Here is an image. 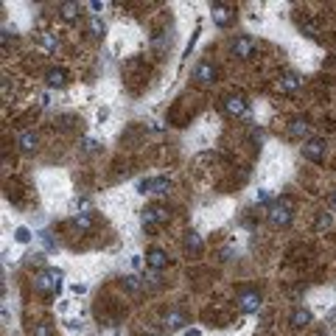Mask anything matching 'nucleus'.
I'll list each match as a JSON object with an SVG mask.
<instances>
[{
	"label": "nucleus",
	"instance_id": "obj_1",
	"mask_svg": "<svg viewBox=\"0 0 336 336\" xmlns=\"http://www.w3.org/2000/svg\"><path fill=\"white\" fill-rule=\"evenodd\" d=\"M62 286V269H42L34 278V289L39 294H56Z\"/></svg>",
	"mask_w": 336,
	"mask_h": 336
},
{
	"label": "nucleus",
	"instance_id": "obj_2",
	"mask_svg": "<svg viewBox=\"0 0 336 336\" xmlns=\"http://www.w3.org/2000/svg\"><path fill=\"white\" fill-rule=\"evenodd\" d=\"M266 219H269V224H272V227H286L291 221V202L289 199L272 202L269 210H266Z\"/></svg>",
	"mask_w": 336,
	"mask_h": 336
},
{
	"label": "nucleus",
	"instance_id": "obj_3",
	"mask_svg": "<svg viewBox=\"0 0 336 336\" xmlns=\"http://www.w3.org/2000/svg\"><path fill=\"white\" fill-rule=\"evenodd\" d=\"M168 216H171V213H168L165 205H149L140 213V224L146 227V230H152V227H157V224H165Z\"/></svg>",
	"mask_w": 336,
	"mask_h": 336
},
{
	"label": "nucleus",
	"instance_id": "obj_4",
	"mask_svg": "<svg viewBox=\"0 0 336 336\" xmlns=\"http://www.w3.org/2000/svg\"><path fill=\"white\" fill-rule=\"evenodd\" d=\"M303 157L311 160V163H322L325 160V140L322 137H308L303 143Z\"/></svg>",
	"mask_w": 336,
	"mask_h": 336
},
{
	"label": "nucleus",
	"instance_id": "obj_5",
	"mask_svg": "<svg viewBox=\"0 0 336 336\" xmlns=\"http://www.w3.org/2000/svg\"><path fill=\"white\" fill-rule=\"evenodd\" d=\"M168 188H171V179L168 177H152V179H140L137 182L140 194H168Z\"/></svg>",
	"mask_w": 336,
	"mask_h": 336
},
{
	"label": "nucleus",
	"instance_id": "obj_6",
	"mask_svg": "<svg viewBox=\"0 0 336 336\" xmlns=\"http://www.w3.org/2000/svg\"><path fill=\"white\" fill-rule=\"evenodd\" d=\"M210 17H213V23L216 26H230V20H233V6L230 3H221V0H213L210 3Z\"/></svg>",
	"mask_w": 336,
	"mask_h": 336
},
{
	"label": "nucleus",
	"instance_id": "obj_7",
	"mask_svg": "<svg viewBox=\"0 0 336 336\" xmlns=\"http://www.w3.org/2000/svg\"><path fill=\"white\" fill-rule=\"evenodd\" d=\"M224 112L230 118H244L249 112L247 98H244V95H227V98H224Z\"/></svg>",
	"mask_w": 336,
	"mask_h": 336
},
{
	"label": "nucleus",
	"instance_id": "obj_8",
	"mask_svg": "<svg viewBox=\"0 0 336 336\" xmlns=\"http://www.w3.org/2000/svg\"><path fill=\"white\" fill-rule=\"evenodd\" d=\"M230 51H233V56H238V59H249L252 53H255V39L247 37V34H241V37L233 39Z\"/></svg>",
	"mask_w": 336,
	"mask_h": 336
},
{
	"label": "nucleus",
	"instance_id": "obj_9",
	"mask_svg": "<svg viewBox=\"0 0 336 336\" xmlns=\"http://www.w3.org/2000/svg\"><path fill=\"white\" fill-rule=\"evenodd\" d=\"M194 79H196V84L199 87H210V84L216 81V68L210 62H199L194 68Z\"/></svg>",
	"mask_w": 336,
	"mask_h": 336
},
{
	"label": "nucleus",
	"instance_id": "obj_10",
	"mask_svg": "<svg viewBox=\"0 0 336 336\" xmlns=\"http://www.w3.org/2000/svg\"><path fill=\"white\" fill-rule=\"evenodd\" d=\"M238 308H241L244 314H255V311L261 308V294L258 291H241L238 294Z\"/></svg>",
	"mask_w": 336,
	"mask_h": 336
},
{
	"label": "nucleus",
	"instance_id": "obj_11",
	"mask_svg": "<svg viewBox=\"0 0 336 336\" xmlns=\"http://www.w3.org/2000/svg\"><path fill=\"white\" fill-rule=\"evenodd\" d=\"M146 263L154 269V272H160V269H163L165 263H168V255H165V252L160 249V247H152V249L146 252Z\"/></svg>",
	"mask_w": 336,
	"mask_h": 336
},
{
	"label": "nucleus",
	"instance_id": "obj_12",
	"mask_svg": "<svg viewBox=\"0 0 336 336\" xmlns=\"http://www.w3.org/2000/svg\"><path fill=\"white\" fill-rule=\"evenodd\" d=\"M37 135L34 132H20L17 135V146H20V152H26V154H31V152H37Z\"/></svg>",
	"mask_w": 336,
	"mask_h": 336
},
{
	"label": "nucleus",
	"instance_id": "obj_13",
	"mask_svg": "<svg viewBox=\"0 0 336 336\" xmlns=\"http://www.w3.org/2000/svg\"><path fill=\"white\" fill-rule=\"evenodd\" d=\"M163 322H165L168 331H179L182 325H188V320H185L182 311H168V314L163 317Z\"/></svg>",
	"mask_w": 336,
	"mask_h": 336
},
{
	"label": "nucleus",
	"instance_id": "obj_14",
	"mask_svg": "<svg viewBox=\"0 0 336 336\" xmlns=\"http://www.w3.org/2000/svg\"><path fill=\"white\" fill-rule=\"evenodd\" d=\"M308 132H311V126L305 121H300V118L289 123V137H294V140H303V137L308 140Z\"/></svg>",
	"mask_w": 336,
	"mask_h": 336
},
{
	"label": "nucleus",
	"instance_id": "obj_15",
	"mask_svg": "<svg viewBox=\"0 0 336 336\" xmlns=\"http://www.w3.org/2000/svg\"><path fill=\"white\" fill-rule=\"evenodd\" d=\"M289 322H291V328H305L311 322V311L308 308H294L291 317H289Z\"/></svg>",
	"mask_w": 336,
	"mask_h": 336
},
{
	"label": "nucleus",
	"instance_id": "obj_16",
	"mask_svg": "<svg viewBox=\"0 0 336 336\" xmlns=\"http://www.w3.org/2000/svg\"><path fill=\"white\" fill-rule=\"evenodd\" d=\"M59 14H62V20L73 23V20H79L81 6H79V3H62V6H59Z\"/></svg>",
	"mask_w": 336,
	"mask_h": 336
},
{
	"label": "nucleus",
	"instance_id": "obj_17",
	"mask_svg": "<svg viewBox=\"0 0 336 336\" xmlns=\"http://www.w3.org/2000/svg\"><path fill=\"white\" fill-rule=\"evenodd\" d=\"M45 79H48V84H51V87H65V84H68V73H65L62 68H51Z\"/></svg>",
	"mask_w": 336,
	"mask_h": 336
},
{
	"label": "nucleus",
	"instance_id": "obj_18",
	"mask_svg": "<svg viewBox=\"0 0 336 336\" xmlns=\"http://www.w3.org/2000/svg\"><path fill=\"white\" fill-rule=\"evenodd\" d=\"M300 76H294V73H286L283 79H280V90H283V93H297L300 90Z\"/></svg>",
	"mask_w": 336,
	"mask_h": 336
},
{
	"label": "nucleus",
	"instance_id": "obj_19",
	"mask_svg": "<svg viewBox=\"0 0 336 336\" xmlns=\"http://www.w3.org/2000/svg\"><path fill=\"white\" fill-rule=\"evenodd\" d=\"M202 247H205V244H202V236L191 230L188 236H185V249L188 252H202Z\"/></svg>",
	"mask_w": 336,
	"mask_h": 336
},
{
	"label": "nucleus",
	"instance_id": "obj_20",
	"mask_svg": "<svg viewBox=\"0 0 336 336\" xmlns=\"http://www.w3.org/2000/svg\"><path fill=\"white\" fill-rule=\"evenodd\" d=\"M87 28H90V34H93V37H104V31H107L104 20H101L98 14H93V17L87 20Z\"/></svg>",
	"mask_w": 336,
	"mask_h": 336
},
{
	"label": "nucleus",
	"instance_id": "obj_21",
	"mask_svg": "<svg viewBox=\"0 0 336 336\" xmlns=\"http://www.w3.org/2000/svg\"><path fill=\"white\" fill-rule=\"evenodd\" d=\"M123 286H126V291H132V294H140L146 286H143V280L137 278V275H126L123 278Z\"/></svg>",
	"mask_w": 336,
	"mask_h": 336
},
{
	"label": "nucleus",
	"instance_id": "obj_22",
	"mask_svg": "<svg viewBox=\"0 0 336 336\" xmlns=\"http://www.w3.org/2000/svg\"><path fill=\"white\" fill-rule=\"evenodd\" d=\"M93 224H95V216L93 213H79L73 219V227H79V230H90Z\"/></svg>",
	"mask_w": 336,
	"mask_h": 336
},
{
	"label": "nucleus",
	"instance_id": "obj_23",
	"mask_svg": "<svg viewBox=\"0 0 336 336\" xmlns=\"http://www.w3.org/2000/svg\"><path fill=\"white\" fill-rule=\"evenodd\" d=\"M331 224H333V216L331 213H320L317 221H314V230H331Z\"/></svg>",
	"mask_w": 336,
	"mask_h": 336
},
{
	"label": "nucleus",
	"instance_id": "obj_24",
	"mask_svg": "<svg viewBox=\"0 0 336 336\" xmlns=\"http://www.w3.org/2000/svg\"><path fill=\"white\" fill-rule=\"evenodd\" d=\"M300 31H303L305 37H317V34H320V26L311 23V20H305V23H300Z\"/></svg>",
	"mask_w": 336,
	"mask_h": 336
},
{
	"label": "nucleus",
	"instance_id": "obj_25",
	"mask_svg": "<svg viewBox=\"0 0 336 336\" xmlns=\"http://www.w3.org/2000/svg\"><path fill=\"white\" fill-rule=\"evenodd\" d=\"M14 241L17 244H28L31 241V230H28V227H17L14 230Z\"/></svg>",
	"mask_w": 336,
	"mask_h": 336
},
{
	"label": "nucleus",
	"instance_id": "obj_26",
	"mask_svg": "<svg viewBox=\"0 0 336 336\" xmlns=\"http://www.w3.org/2000/svg\"><path fill=\"white\" fill-rule=\"evenodd\" d=\"M34 336H51V325H48V322H39V325H34Z\"/></svg>",
	"mask_w": 336,
	"mask_h": 336
},
{
	"label": "nucleus",
	"instance_id": "obj_27",
	"mask_svg": "<svg viewBox=\"0 0 336 336\" xmlns=\"http://www.w3.org/2000/svg\"><path fill=\"white\" fill-rule=\"evenodd\" d=\"M255 199H258V202H269V191H258Z\"/></svg>",
	"mask_w": 336,
	"mask_h": 336
},
{
	"label": "nucleus",
	"instance_id": "obj_28",
	"mask_svg": "<svg viewBox=\"0 0 336 336\" xmlns=\"http://www.w3.org/2000/svg\"><path fill=\"white\" fill-rule=\"evenodd\" d=\"M9 39H11V34H9V28H3V48L9 45Z\"/></svg>",
	"mask_w": 336,
	"mask_h": 336
},
{
	"label": "nucleus",
	"instance_id": "obj_29",
	"mask_svg": "<svg viewBox=\"0 0 336 336\" xmlns=\"http://www.w3.org/2000/svg\"><path fill=\"white\" fill-rule=\"evenodd\" d=\"M185 336H202V331H196V328H188V331H185Z\"/></svg>",
	"mask_w": 336,
	"mask_h": 336
},
{
	"label": "nucleus",
	"instance_id": "obj_30",
	"mask_svg": "<svg viewBox=\"0 0 336 336\" xmlns=\"http://www.w3.org/2000/svg\"><path fill=\"white\" fill-rule=\"evenodd\" d=\"M331 210H336V191L331 194Z\"/></svg>",
	"mask_w": 336,
	"mask_h": 336
}]
</instances>
